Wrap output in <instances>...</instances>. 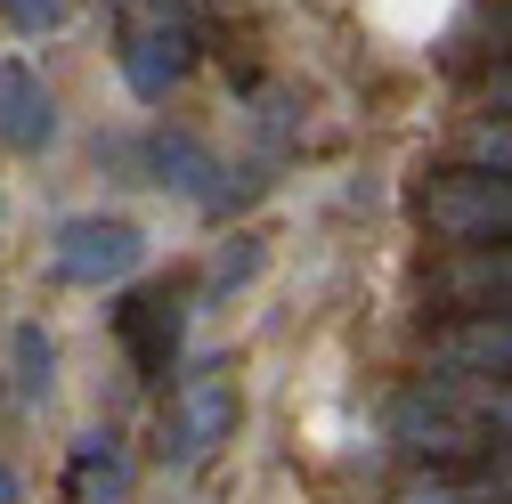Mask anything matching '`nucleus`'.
Returning <instances> with one entry per match:
<instances>
[{
  "label": "nucleus",
  "instance_id": "nucleus-1",
  "mask_svg": "<svg viewBox=\"0 0 512 504\" xmlns=\"http://www.w3.org/2000/svg\"><path fill=\"white\" fill-rule=\"evenodd\" d=\"M423 220H431V236H447V244H512V179L472 171V163L431 171Z\"/></svg>",
  "mask_w": 512,
  "mask_h": 504
},
{
  "label": "nucleus",
  "instance_id": "nucleus-2",
  "mask_svg": "<svg viewBox=\"0 0 512 504\" xmlns=\"http://www.w3.org/2000/svg\"><path fill=\"white\" fill-rule=\"evenodd\" d=\"M431 366L439 374H480V383H504L512 374V309H480V318L447 326L431 342Z\"/></svg>",
  "mask_w": 512,
  "mask_h": 504
},
{
  "label": "nucleus",
  "instance_id": "nucleus-3",
  "mask_svg": "<svg viewBox=\"0 0 512 504\" xmlns=\"http://www.w3.org/2000/svg\"><path fill=\"white\" fill-rule=\"evenodd\" d=\"M139 261V228L131 220H74L66 228V252H57V269H66V277H122V269H131Z\"/></svg>",
  "mask_w": 512,
  "mask_h": 504
},
{
  "label": "nucleus",
  "instance_id": "nucleus-4",
  "mask_svg": "<svg viewBox=\"0 0 512 504\" xmlns=\"http://www.w3.org/2000/svg\"><path fill=\"white\" fill-rule=\"evenodd\" d=\"M439 293L456 301H512V244H464L439 269Z\"/></svg>",
  "mask_w": 512,
  "mask_h": 504
},
{
  "label": "nucleus",
  "instance_id": "nucleus-5",
  "mask_svg": "<svg viewBox=\"0 0 512 504\" xmlns=\"http://www.w3.org/2000/svg\"><path fill=\"white\" fill-rule=\"evenodd\" d=\"M122 66H131V82H139L147 98H163L171 74L187 66V41H179V33H131V57H122Z\"/></svg>",
  "mask_w": 512,
  "mask_h": 504
},
{
  "label": "nucleus",
  "instance_id": "nucleus-6",
  "mask_svg": "<svg viewBox=\"0 0 512 504\" xmlns=\"http://www.w3.org/2000/svg\"><path fill=\"white\" fill-rule=\"evenodd\" d=\"M456 163H472V171H496V179H512V114H480L472 131L456 139Z\"/></svg>",
  "mask_w": 512,
  "mask_h": 504
},
{
  "label": "nucleus",
  "instance_id": "nucleus-7",
  "mask_svg": "<svg viewBox=\"0 0 512 504\" xmlns=\"http://www.w3.org/2000/svg\"><path fill=\"white\" fill-rule=\"evenodd\" d=\"M220 415H228V407H220V391H196V399H187L179 439H163V456H179V464H187V456H204V448H212V431H220Z\"/></svg>",
  "mask_w": 512,
  "mask_h": 504
},
{
  "label": "nucleus",
  "instance_id": "nucleus-8",
  "mask_svg": "<svg viewBox=\"0 0 512 504\" xmlns=\"http://www.w3.org/2000/svg\"><path fill=\"white\" fill-rule=\"evenodd\" d=\"M49 131H57V122H49V98H33L25 74H9V139H17V147H41Z\"/></svg>",
  "mask_w": 512,
  "mask_h": 504
},
{
  "label": "nucleus",
  "instance_id": "nucleus-9",
  "mask_svg": "<svg viewBox=\"0 0 512 504\" xmlns=\"http://www.w3.org/2000/svg\"><path fill=\"white\" fill-rule=\"evenodd\" d=\"M472 504H512V448H496V456L472 472Z\"/></svg>",
  "mask_w": 512,
  "mask_h": 504
},
{
  "label": "nucleus",
  "instance_id": "nucleus-10",
  "mask_svg": "<svg viewBox=\"0 0 512 504\" xmlns=\"http://www.w3.org/2000/svg\"><path fill=\"white\" fill-rule=\"evenodd\" d=\"M0 17H17L25 33H41V25H66V0H0Z\"/></svg>",
  "mask_w": 512,
  "mask_h": 504
},
{
  "label": "nucleus",
  "instance_id": "nucleus-11",
  "mask_svg": "<svg viewBox=\"0 0 512 504\" xmlns=\"http://www.w3.org/2000/svg\"><path fill=\"white\" fill-rule=\"evenodd\" d=\"M399 504H472V496H464V488H447V480H415Z\"/></svg>",
  "mask_w": 512,
  "mask_h": 504
},
{
  "label": "nucleus",
  "instance_id": "nucleus-12",
  "mask_svg": "<svg viewBox=\"0 0 512 504\" xmlns=\"http://www.w3.org/2000/svg\"><path fill=\"white\" fill-rule=\"evenodd\" d=\"M480 106H488V114H512V66H496V74L480 82Z\"/></svg>",
  "mask_w": 512,
  "mask_h": 504
},
{
  "label": "nucleus",
  "instance_id": "nucleus-13",
  "mask_svg": "<svg viewBox=\"0 0 512 504\" xmlns=\"http://www.w3.org/2000/svg\"><path fill=\"white\" fill-rule=\"evenodd\" d=\"M496 41H512V9H504V17H496Z\"/></svg>",
  "mask_w": 512,
  "mask_h": 504
}]
</instances>
